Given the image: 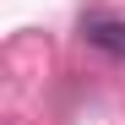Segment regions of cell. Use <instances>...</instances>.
Here are the masks:
<instances>
[{
    "label": "cell",
    "mask_w": 125,
    "mask_h": 125,
    "mask_svg": "<svg viewBox=\"0 0 125 125\" xmlns=\"http://www.w3.org/2000/svg\"><path fill=\"white\" fill-rule=\"evenodd\" d=\"M87 44L114 54V60H125V22H87Z\"/></svg>",
    "instance_id": "1"
}]
</instances>
